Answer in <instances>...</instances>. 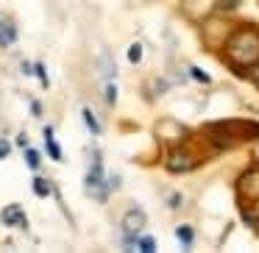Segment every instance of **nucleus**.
<instances>
[{"label": "nucleus", "instance_id": "3", "mask_svg": "<svg viewBox=\"0 0 259 253\" xmlns=\"http://www.w3.org/2000/svg\"><path fill=\"white\" fill-rule=\"evenodd\" d=\"M218 6H220V0H181L184 14L192 17V20H206Z\"/></svg>", "mask_w": 259, "mask_h": 253}, {"label": "nucleus", "instance_id": "11", "mask_svg": "<svg viewBox=\"0 0 259 253\" xmlns=\"http://www.w3.org/2000/svg\"><path fill=\"white\" fill-rule=\"evenodd\" d=\"M34 192H36V195H39V197H48V195H51V192H53V186L48 184L45 178H39V175H36V178H34Z\"/></svg>", "mask_w": 259, "mask_h": 253}, {"label": "nucleus", "instance_id": "20", "mask_svg": "<svg viewBox=\"0 0 259 253\" xmlns=\"http://www.w3.org/2000/svg\"><path fill=\"white\" fill-rule=\"evenodd\" d=\"M192 75H195L198 81H203V84H209V75H206V73H201L198 67H192Z\"/></svg>", "mask_w": 259, "mask_h": 253}, {"label": "nucleus", "instance_id": "19", "mask_svg": "<svg viewBox=\"0 0 259 253\" xmlns=\"http://www.w3.org/2000/svg\"><path fill=\"white\" fill-rule=\"evenodd\" d=\"M36 75H39L42 86H48V75H45V67H42V64H36Z\"/></svg>", "mask_w": 259, "mask_h": 253}, {"label": "nucleus", "instance_id": "17", "mask_svg": "<svg viewBox=\"0 0 259 253\" xmlns=\"http://www.w3.org/2000/svg\"><path fill=\"white\" fill-rule=\"evenodd\" d=\"M248 75H251V81H253V84L259 86V62H256V64H251V67H248Z\"/></svg>", "mask_w": 259, "mask_h": 253}, {"label": "nucleus", "instance_id": "16", "mask_svg": "<svg viewBox=\"0 0 259 253\" xmlns=\"http://www.w3.org/2000/svg\"><path fill=\"white\" fill-rule=\"evenodd\" d=\"M114 100H117V92H114V84L106 86V103L109 106H114Z\"/></svg>", "mask_w": 259, "mask_h": 253}, {"label": "nucleus", "instance_id": "9", "mask_svg": "<svg viewBox=\"0 0 259 253\" xmlns=\"http://www.w3.org/2000/svg\"><path fill=\"white\" fill-rule=\"evenodd\" d=\"M45 147H48V156H51L53 162H62V147H59V142L53 139L51 128H45Z\"/></svg>", "mask_w": 259, "mask_h": 253}, {"label": "nucleus", "instance_id": "15", "mask_svg": "<svg viewBox=\"0 0 259 253\" xmlns=\"http://www.w3.org/2000/svg\"><path fill=\"white\" fill-rule=\"evenodd\" d=\"M140 56H142V47H140V45H131V47H128V62L137 64V62H140Z\"/></svg>", "mask_w": 259, "mask_h": 253}, {"label": "nucleus", "instance_id": "4", "mask_svg": "<svg viewBox=\"0 0 259 253\" xmlns=\"http://www.w3.org/2000/svg\"><path fill=\"white\" fill-rule=\"evenodd\" d=\"M237 189H240V195L248 197V200H259V167L248 170V173L237 181Z\"/></svg>", "mask_w": 259, "mask_h": 253}, {"label": "nucleus", "instance_id": "14", "mask_svg": "<svg viewBox=\"0 0 259 253\" xmlns=\"http://www.w3.org/2000/svg\"><path fill=\"white\" fill-rule=\"evenodd\" d=\"M84 123H87V128H90L92 134H101V125H98V120L92 117V112H90V109H84Z\"/></svg>", "mask_w": 259, "mask_h": 253}, {"label": "nucleus", "instance_id": "12", "mask_svg": "<svg viewBox=\"0 0 259 253\" xmlns=\"http://www.w3.org/2000/svg\"><path fill=\"white\" fill-rule=\"evenodd\" d=\"M25 164H28V167L34 170V173L39 170V153H36L34 147H25Z\"/></svg>", "mask_w": 259, "mask_h": 253}, {"label": "nucleus", "instance_id": "18", "mask_svg": "<svg viewBox=\"0 0 259 253\" xmlns=\"http://www.w3.org/2000/svg\"><path fill=\"white\" fill-rule=\"evenodd\" d=\"M9 153H12V142H6V139H0V159H6Z\"/></svg>", "mask_w": 259, "mask_h": 253}, {"label": "nucleus", "instance_id": "5", "mask_svg": "<svg viewBox=\"0 0 259 253\" xmlns=\"http://www.w3.org/2000/svg\"><path fill=\"white\" fill-rule=\"evenodd\" d=\"M156 134L162 136L164 142H179V139H184L187 131L181 128L179 123H173V120H162V123H159V128H156Z\"/></svg>", "mask_w": 259, "mask_h": 253}, {"label": "nucleus", "instance_id": "1", "mask_svg": "<svg viewBox=\"0 0 259 253\" xmlns=\"http://www.w3.org/2000/svg\"><path fill=\"white\" fill-rule=\"evenodd\" d=\"M226 59L234 67L248 70L251 64L259 62V31L256 28H240L229 36L226 42Z\"/></svg>", "mask_w": 259, "mask_h": 253}, {"label": "nucleus", "instance_id": "13", "mask_svg": "<svg viewBox=\"0 0 259 253\" xmlns=\"http://www.w3.org/2000/svg\"><path fill=\"white\" fill-rule=\"evenodd\" d=\"M176 234H179V239H181V245H184V247L192 245V228H190V225H179Z\"/></svg>", "mask_w": 259, "mask_h": 253}, {"label": "nucleus", "instance_id": "7", "mask_svg": "<svg viewBox=\"0 0 259 253\" xmlns=\"http://www.w3.org/2000/svg\"><path fill=\"white\" fill-rule=\"evenodd\" d=\"M0 223L3 225H20V228H25V214H23V209L20 206H6L3 212H0Z\"/></svg>", "mask_w": 259, "mask_h": 253}, {"label": "nucleus", "instance_id": "2", "mask_svg": "<svg viewBox=\"0 0 259 253\" xmlns=\"http://www.w3.org/2000/svg\"><path fill=\"white\" fill-rule=\"evenodd\" d=\"M167 170L170 173H187V170H192L198 164V156H192L187 147H173V150L167 153Z\"/></svg>", "mask_w": 259, "mask_h": 253}, {"label": "nucleus", "instance_id": "8", "mask_svg": "<svg viewBox=\"0 0 259 253\" xmlns=\"http://www.w3.org/2000/svg\"><path fill=\"white\" fill-rule=\"evenodd\" d=\"M14 39H17V28H14L9 20H0V45L9 47Z\"/></svg>", "mask_w": 259, "mask_h": 253}, {"label": "nucleus", "instance_id": "10", "mask_svg": "<svg viewBox=\"0 0 259 253\" xmlns=\"http://www.w3.org/2000/svg\"><path fill=\"white\" fill-rule=\"evenodd\" d=\"M134 250L153 253V250H156V239H153V236H137V239H134Z\"/></svg>", "mask_w": 259, "mask_h": 253}, {"label": "nucleus", "instance_id": "21", "mask_svg": "<svg viewBox=\"0 0 259 253\" xmlns=\"http://www.w3.org/2000/svg\"><path fill=\"white\" fill-rule=\"evenodd\" d=\"M253 162H256V164H259V145H256V147H253Z\"/></svg>", "mask_w": 259, "mask_h": 253}, {"label": "nucleus", "instance_id": "6", "mask_svg": "<svg viewBox=\"0 0 259 253\" xmlns=\"http://www.w3.org/2000/svg\"><path fill=\"white\" fill-rule=\"evenodd\" d=\"M142 225H145V212H140V209H131V212L123 217V231L125 234H140Z\"/></svg>", "mask_w": 259, "mask_h": 253}]
</instances>
